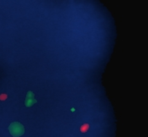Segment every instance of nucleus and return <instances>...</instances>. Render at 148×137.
I'll return each instance as SVG.
<instances>
[{
  "label": "nucleus",
  "instance_id": "obj_5",
  "mask_svg": "<svg viewBox=\"0 0 148 137\" xmlns=\"http://www.w3.org/2000/svg\"><path fill=\"white\" fill-rule=\"evenodd\" d=\"M71 112H75V108H71Z\"/></svg>",
  "mask_w": 148,
  "mask_h": 137
},
{
  "label": "nucleus",
  "instance_id": "obj_2",
  "mask_svg": "<svg viewBox=\"0 0 148 137\" xmlns=\"http://www.w3.org/2000/svg\"><path fill=\"white\" fill-rule=\"evenodd\" d=\"M36 103H37V101L35 99L34 93L32 91H28V92L26 93V97H25V107L26 108H31Z\"/></svg>",
  "mask_w": 148,
  "mask_h": 137
},
{
  "label": "nucleus",
  "instance_id": "obj_1",
  "mask_svg": "<svg viewBox=\"0 0 148 137\" xmlns=\"http://www.w3.org/2000/svg\"><path fill=\"white\" fill-rule=\"evenodd\" d=\"M9 131L13 137H20L24 135L25 128L23 125L19 122H14L9 126Z\"/></svg>",
  "mask_w": 148,
  "mask_h": 137
},
{
  "label": "nucleus",
  "instance_id": "obj_4",
  "mask_svg": "<svg viewBox=\"0 0 148 137\" xmlns=\"http://www.w3.org/2000/svg\"><path fill=\"white\" fill-rule=\"evenodd\" d=\"M8 98V95L7 94H1L0 95V100L1 101H4Z\"/></svg>",
  "mask_w": 148,
  "mask_h": 137
},
{
  "label": "nucleus",
  "instance_id": "obj_3",
  "mask_svg": "<svg viewBox=\"0 0 148 137\" xmlns=\"http://www.w3.org/2000/svg\"><path fill=\"white\" fill-rule=\"evenodd\" d=\"M89 125H87V124H85V125H82V127H81V132H86V130L89 129Z\"/></svg>",
  "mask_w": 148,
  "mask_h": 137
}]
</instances>
